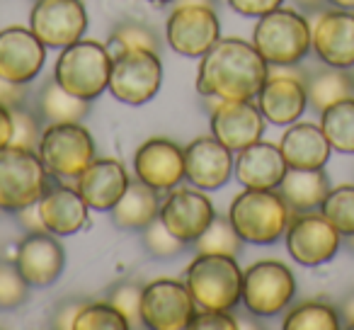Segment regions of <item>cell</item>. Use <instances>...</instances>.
Here are the masks:
<instances>
[{
    "mask_svg": "<svg viewBox=\"0 0 354 330\" xmlns=\"http://www.w3.org/2000/svg\"><path fill=\"white\" fill-rule=\"evenodd\" d=\"M270 75L265 56L243 39H218L197 71V93L218 100H252Z\"/></svg>",
    "mask_w": 354,
    "mask_h": 330,
    "instance_id": "obj_1",
    "label": "cell"
},
{
    "mask_svg": "<svg viewBox=\"0 0 354 330\" xmlns=\"http://www.w3.org/2000/svg\"><path fill=\"white\" fill-rule=\"evenodd\" d=\"M294 212L277 190H245L231 202L228 219L243 243L272 246L289 228Z\"/></svg>",
    "mask_w": 354,
    "mask_h": 330,
    "instance_id": "obj_2",
    "label": "cell"
},
{
    "mask_svg": "<svg viewBox=\"0 0 354 330\" xmlns=\"http://www.w3.org/2000/svg\"><path fill=\"white\" fill-rule=\"evenodd\" d=\"M185 284L197 309L233 311L243 296V272L231 255L197 253L185 272Z\"/></svg>",
    "mask_w": 354,
    "mask_h": 330,
    "instance_id": "obj_3",
    "label": "cell"
},
{
    "mask_svg": "<svg viewBox=\"0 0 354 330\" xmlns=\"http://www.w3.org/2000/svg\"><path fill=\"white\" fill-rule=\"evenodd\" d=\"M313 30L306 15L291 8H277L257 17L252 44L270 66H296L308 56Z\"/></svg>",
    "mask_w": 354,
    "mask_h": 330,
    "instance_id": "obj_4",
    "label": "cell"
},
{
    "mask_svg": "<svg viewBox=\"0 0 354 330\" xmlns=\"http://www.w3.org/2000/svg\"><path fill=\"white\" fill-rule=\"evenodd\" d=\"M109 73L112 56L107 46L88 39H78L75 44L66 46L54 66L56 83L88 102L97 100L109 88Z\"/></svg>",
    "mask_w": 354,
    "mask_h": 330,
    "instance_id": "obj_5",
    "label": "cell"
},
{
    "mask_svg": "<svg viewBox=\"0 0 354 330\" xmlns=\"http://www.w3.org/2000/svg\"><path fill=\"white\" fill-rule=\"evenodd\" d=\"M49 190V170L39 153L27 148L6 146L0 151V209L20 212L37 204Z\"/></svg>",
    "mask_w": 354,
    "mask_h": 330,
    "instance_id": "obj_6",
    "label": "cell"
},
{
    "mask_svg": "<svg viewBox=\"0 0 354 330\" xmlns=\"http://www.w3.org/2000/svg\"><path fill=\"white\" fill-rule=\"evenodd\" d=\"M37 151L49 175L66 180H75L95 161L93 134L80 122L46 124Z\"/></svg>",
    "mask_w": 354,
    "mask_h": 330,
    "instance_id": "obj_7",
    "label": "cell"
},
{
    "mask_svg": "<svg viewBox=\"0 0 354 330\" xmlns=\"http://www.w3.org/2000/svg\"><path fill=\"white\" fill-rule=\"evenodd\" d=\"M294 272L279 260H260L243 272V306L257 318L279 315L294 301Z\"/></svg>",
    "mask_w": 354,
    "mask_h": 330,
    "instance_id": "obj_8",
    "label": "cell"
},
{
    "mask_svg": "<svg viewBox=\"0 0 354 330\" xmlns=\"http://www.w3.org/2000/svg\"><path fill=\"white\" fill-rule=\"evenodd\" d=\"M162 83V66L158 51L131 49L112 59L109 93L124 104H146L156 98Z\"/></svg>",
    "mask_w": 354,
    "mask_h": 330,
    "instance_id": "obj_9",
    "label": "cell"
},
{
    "mask_svg": "<svg viewBox=\"0 0 354 330\" xmlns=\"http://www.w3.org/2000/svg\"><path fill=\"white\" fill-rule=\"evenodd\" d=\"M197 315V304L185 282L160 277L143 286L141 320L151 330H187Z\"/></svg>",
    "mask_w": 354,
    "mask_h": 330,
    "instance_id": "obj_10",
    "label": "cell"
},
{
    "mask_svg": "<svg viewBox=\"0 0 354 330\" xmlns=\"http://www.w3.org/2000/svg\"><path fill=\"white\" fill-rule=\"evenodd\" d=\"M286 250L299 265L318 267L330 262L342 246V233L323 217V212L294 214L286 228Z\"/></svg>",
    "mask_w": 354,
    "mask_h": 330,
    "instance_id": "obj_11",
    "label": "cell"
},
{
    "mask_svg": "<svg viewBox=\"0 0 354 330\" xmlns=\"http://www.w3.org/2000/svg\"><path fill=\"white\" fill-rule=\"evenodd\" d=\"M257 107L262 117L274 127H289L299 122L308 107L304 71H294V66H270V75L257 93Z\"/></svg>",
    "mask_w": 354,
    "mask_h": 330,
    "instance_id": "obj_12",
    "label": "cell"
},
{
    "mask_svg": "<svg viewBox=\"0 0 354 330\" xmlns=\"http://www.w3.org/2000/svg\"><path fill=\"white\" fill-rule=\"evenodd\" d=\"M30 30L46 49H66L83 39L88 30V12L83 0H35L30 12Z\"/></svg>",
    "mask_w": 354,
    "mask_h": 330,
    "instance_id": "obj_13",
    "label": "cell"
},
{
    "mask_svg": "<svg viewBox=\"0 0 354 330\" xmlns=\"http://www.w3.org/2000/svg\"><path fill=\"white\" fill-rule=\"evenodd\" d=\"M165 37L172 51L180 56H204L221 39V25L214 6H177L167 17Z\"/></svg>",
    "mask_w": 354,
    "mask_h": 330,
    "instance_id": "obj_14",
    "label": "cell"
},
{
    "mask_svg": "<svg viewBox=\"0 0 354 330\" xmlns=\"http://www.w3.org/2000/svg\"><path fill=\"white\" fill-rule=\"evenodd\" d=\"M212 100V136L236 153L260 141L267 119L252 100Z\"/></svg>",
    "mask_w": 354,
    "mask_h": 330,
    "instance_id": "obj_15",
    "label": "cell"
},
{
    "mask_svg": "<svg viewBox=\"0 0 354 330\" xmlns=\"http://www.w3.org/2000/svg\"><path fill=\"white\" fill-rule=\"evenodd\" d=\"M160 221L175 233L180 241L192 246L199 236L209 228V223L216 219L212 199L204 194V190H170L160 204Z\"/></svg>",
    "mask_w": 354,
    "mask_h": 330,
    "instance_id": "obj_16",
    "label": "cell"
},
{
    "mask_svg": "<svg viewBox=\"0 0 354 330\" xmlns=\"http://www.w3.org/2000/svg\"><path fill=\"white\" fill-rule=\"evenodd\" d=\"M310 30V49L320 64L333 68H354V10H323Z\"/></svg>",
    "mask_w": 354,
    "mask_h": 330,
    "instance_id": "obj_17",
    "label": "cell"
},
{
    "mask_svg": "<svg viewBox=\"0 0 354 330\" xmlns=\"http://www.w3.org/2000/svg\"><path fill=\"white\" fill-rule=\"evenodd\" d=\"M133 173L158 192L175 190L185 178V151L170 138H148L133 156Z\"/></svg>",
    "mask_w": 354,
    "mask_h": 330,
    "instance_id": "obj_18",
    "label": "cell"
},
{
    "mask_svg": "<svg viewBox=\"0 0 354 330\" xmlns=\"http://www.w3.org/2000/svg\"><path fill=\"white\" fill-rule=\"evenodd\" d=\"M46 59V46L30 27L0 30V78L12 83H32Z\"/></svg>",
    "mask_w": 354,
    "mask_h": 330,
    "instance_id": "obj_19",
    "label": "cell"
},
{
    "mask_svg": "<svg viewBox=\"0 0 354 330\" xmlns=\"http://www.w3.org/2000/svg\"><path fill=\"white\" fill-rule=\"evenodd\" d=\"M236 158L216 136H202L185 148V178L204 192L218 190L231 180Z\"/></svg>",
    "mask_w": 354,
    "mask_h": 330,
    "instance_id": "obj_20",
    "label": "cell"
},
{
    "mask_svg": "<svg viewBox=\"0 0 354 330\" xmlns=\"http://www.w3.org/2000/svg\"><path fill=\"white\" fill-rule=\"evenodd\" d=\"M56 238L59 236L49 231L27 233L25 241L17 246L15 265L30 286H49L64 272L66 253Z\"/></svg>",
    "mask_w": 354,
    "mask_h": 330,
    "instance_id": "obj_21",
    "label": "cell"
},
{
    "mask_svg": "<svg viewBox=\"0 0 354 330\" xmlns=\"http://www.w3.org/2000/svg\"><path fill=\"white\" fill-rule=\"evenodd\" d=\"M129 185L127 168L117 158H95L75 178V190L95 212H112Z\"/></svg>",
    "mask_w": 354,
    "mask_h": 330,
    "instance_id": "obj_22",
    "label": "cell"
},
{
    "mask_svg": "<svg viewBox=\"0 0 354 330\" xmlns=\"http://www.w3.org/2000/svg\"><path fill=\"white\" fill-rule=\"evenodd\" d=\"M286 170L289 165L281 156V148L260 138L252 146L238 151L233 173L245 190H277Z\"/></svg>",
    "mask_w": 354,
    "mask_h": 330,
    "instance_id": "obj_23",
    "label": "cell"
},
{
    "mask_svg": "<svg viewBox=\"0 0 354 330\" xmlns=\"http://www.w3.org/2000/svg\"><path fill=\"white\" fill-rule=\"evenodd\" d=\"M39 214L46 231L54 236H73L88 223V204L80 197V192L68 185H56L41 194Z\"/></svg>",
    "mask_w": 354,
    "mask_h": 330,
    "instance_id": "obj_24",
    "label": "cell"
},
{
    "mask_svg": "<svg viewBox=\"0 0 354 330\" xmlns=\"http://www.w3.org/2000/svg\"><path fill=\"white\" fill-rule=\"evenodd\" d=\"M281 156H284L289 168L299 170H318L325 168V163L330 158V146L328 136L323 134L320 124L313 122H294L289 124V129L284 131L279 141Z\"/></svg>",
    "mask_w": 354,
    "mask_h": 330,
    "instance_id": "obj_25",
    "label": "cell"
},
{
    "mask_svg": "<svg viewBox=\"0 0 354 330\" xmlns=\"http://www.w3.org/2000/svg\"><path fill=\"white\" fill-rule=\"evenodd\" d=\"M160 214V197L158 190L141 180H129L122 199L112 207V221L124 231H143L153 219Z\"/></svg>",
    "mask_w": 354,
    "mask_h": 330,
    "instance_id": "obj_26",
    "label": "cell"
},
{
    "mask_svg": "<svg viewBox=\"0 0 354 330\" xmlns=\"http://www.w3.org/2000/svg\"><path fill=\"white\" fill-rule=\"evenodd\" d=\"M330 178L323 168L318 170H299L289 168L281 180V185L277 187V192L284 197V202L289 204V209L294 214L301 212H315L320 209V204L325 202L330 192Z\"/></svg>",
    "mask_w": 354,
    "mask_h": 330,
    "instance_id": "obj_27",
    "label": "cell"
},
{
    "mask_svg": "<svg viewBox=\"0 0 354 330\" xmlns=\"http://www.w3.org/2000/svg\"><path fill=\"white\" fill-rule=\"evenodd\" d=\"M304 85L310 109H315L318 114L339 100L354 98V73L347 68H333L325 64L315 66L310 71H304Z\"/></svg>",
    "mask_w": 354,
    "mask_h": 330,
    "instance_id": "obj_28",
    "label": "cell"
},
{
    "mask_svg": "<svg viewBox=\"0 0 354 330\" xmlns=\"http://www.w3.org/2000/svg\"><path fill=\"white\" fill-rule=\"evenodd\" d=\"M35 112L44 124H64V122H83L85 114L90 112V102L78 95H71L64 90L56 78H49L41 85L37 95Z\"/></svg>",
    "mask_w": 354,
    "mask_h": 330,
    "instance_id": "obj_29",
    "label": "cell"
},
{
    "mask_svg": "<svg viewBox=\"0 0 354 330\" xmlns=\"http://www.w3.org/2000/svg\"><path fill=\"white\" fill-rule=\"evenodd\" d=\"M320 129L333 151L354 156V98L339 100L320 112Z\"/></svg>",
    "mask_w": 354,
    "mask_h": 330,
    "instance_id": "obj_30",
    "label": "cell"
},
{
    "mask_svg": "<svg viewBox=\"0 0 354 330\" xmlns=\"http://www.w3.org/2000/svg\"><path fill=\"white\" fill-rule=\"evenodd\" d=\"M284 330H337L342 328V315L325 301H304L284 315Z\"/></svg>",
    "mask_w": 354,
    "mask_h": 330,
    "instance_id": "obj_31",
    "label": "cell"
},
{
    "mask_svg": "<svg viewBox=\"0 0 354 330\" xmlns=\"http://www.w3.org/2000/svg\"><path fill=\"white\" fill-rule=\"evenodd\" d=\"M197 253H212V255H231L236 257L243 248V238L238 236L236 226L228 217H216L209 228L192 243Z\"/></svg>",
    "mask_w": 354,
    "mask_h": 330,
    "instance_id": "obj_32",
    "label": "cell"
},
{
    "mask_svg": "<svg viewBox=\"0 0 354 330\" xmlns=\"http://www.w3.org/2000/svg\"><path fill=\"white\" fill-rule=\"evenodd\" d=\"M131 49H148V51H160V39L151 27L141 25V22H122L119 27H114V32L109 35L107 51L109 56H119L124 51Z\"/></svg>",
    "mask_w": 354,
    "mask_h": 330,
    "instance_id": "obj_33",
    "label": "cell"
},
{
    "mask_svg": "<svg viewBox=\"0 0 354 330\" xmlns=\"http://www.w3.org/2000/svg\"><path fill=\"white\" fill-rule=\"evenodd\" d=\"M323 217L337 228L342 236L354 233V185H339L330 190L325 202L320 204Z\"/></svg>",
    "mask_w": 354,
    "mask_h": 330,
    "instance_id": "obj_34",
    "label": "cell"
},
{
    "mask_svg": "<svg viewBox=\"0 0 354 330\" xmlns=\"http://www.w3.org/2000/svg\"><path fill=\"white\" fill-rule=\"evenodd\" d=\"M73 330H131L129 320L112 304H85Z\"/></svg>",
    "mask_w": 354,
    "mask_h": 330,
    "instance_id": "obj_35",
    "label": "cell"
},
{
    "mask_svg": "<svg viewBox=\"0 0 354 330\" xmlns=\"http://www.w3.org/2000/svg\"><path fill=\"white\" fill-rule=\"evenodd\" d=\"M143 246L151 253L153 257H160V260H167V257H177L189 243L180 241L165 223L160 221V217L153 219L146 228H143Z\"/></svg>",
    "mask_w": 354,
    "mask_h": 330,
    "instance_id": "obj_36",
    "label": "cell"
},
{
    "mask_svg": "<svg viewBox=\"0 0 354 330\" xmlns=\"http://www.w3.org/2000/svg\"><path fill=\"white\" fill-rule=\"evenodd\" d=\"M10 117H12V138H10V146L15 148H27V151H37L41 141V119L37 112L27 109L25 104L22 107L10 109Z\"/></svg>",
    "mask_w": 354,
    "mask_h": 330,
    "instance_id": "obj_37",
    "label": "cell"
},
{
    "mask_svg": "<svg viewBox=\"0 0 354 330\" xmlns=\"http://www.w3.org/2000/svg\"><path fill=\"white\" fill-rule=\"evenodd\" d=\"M30 282L22 277L15 262L0 260V309L12 311L27 301Z\"/></svg>",
    "mask_w": 354,
    "mask_h": 330,
    "instance_id": "obj_38",
    "label": "cell"
},
{
    "mask_svg": "<svg viewBox=\"0 0 354 330\" xmlns=\"http://www.w3.org/2000/svg\"><path fill=\"white\" fill-rule=\"evenodd\" d=\"M141 296H143V286L133 284V282H124V284L114 286V291L109 294V304L129 320L131 328L143 325L141 320Z\"/></svg>",
    "mask_w": 354,
    "mask_h": 330,
    "instance_id": "obj_39",
    "label": "cell"
},
{
    "mask_svg": "<svg viewBox=\"0 0 354 330\" xmlns=\"http://www.w3.org/2000/svg\"><path fill=\"white\" fill-rule=\"evenodd\" d=\"M194 330H236L238 323L231 315V311H204L194 315L192 325Z\"/></svg>",
    "mask_w": 354,
    "mask_h": 330,
    "instance_id": "obj_40",
    "label": "cell"
},
{
    "mask_svg": "<svg viewBox=\"0 0 354 330\" xmlns=\"http://www.w3.org/2000/svg\"><path fill=\"white\" fill-rule=\"evenodd\" d=\"M284 0H228L231 10H236L243 17H262L267 12L281 8Z\"/></svg>",
    "mask_w": 354,
    "mask_h": 330,
    "instance_id": "obj_41",
    "label": "cell"
},
{
    "mask_svg": "<svg viewBox=\"0 0 354 330\" xmlns=\"http://www.w3.org/2000/svg\"><path fill=\"white\" fill-rule=\"evenodd\" d=\"M30 83H12L8 78H0V107L6 109H15V107H22L27 100V88Z\"/></svg>",
    "mask_w": 354,
    "mask_h": 330,
    "instance_id": "obj_42",
    "label": "cell"
},
{
    "mask_svg": "<svg viewBox=\"0 0 354 330\" xmlns=\"http://www.w3.org/2000/svg\"><path fill=\"white\" fill-rule=\"evenodd\" d=\"M85 304H88V301H75V299L61 304L59 309H56V313H54V328L73 330L75 328V318H78V313L83 311Z\"/></svg>",
    "mask_w": 354,
    "mask_h": 330,
    "instance_id": "obj_43",
    "label": "cell"
},
{
    "mask_svg": "<svg viewBox=\"0 0 354 330\" xmlns=\"http://www.w3.org/2000/svg\"><path fill=\"white\" fill-rule=\"evenodd\" d=\"M17 214V221H20V226L25 228L27 233H41L46 231L44 221H41V214H39V204H30V207L20 209Z\"/></svg>",
    "mask_w": 354,
    "mask_h": 330,
    "instance_id": "obj_44",
    "label": "cell"
},
{
    "mask_svg": "<svg viewBox=\"0 0 354 330\" xmlns=\"http://www.w3.org/2000/svg\"><path fill=\"white\" fill-rule=\"evenodd\" d=\"M10 138H12V117H10V109L0 107V151L6 146H10Z\"/></svg>",
    "mask_w": 354,
    "mask_h": 330,
    "instance_id": "obj_45",
    "label": "cell"
},
{
    "mask_svg": "<svg viewBox=\"0 0 354 330\" xmlns=\"http://www.w3.org/2000/svg\"><path fill=\"white\" fill-rule=\"evenodd\" d=\"M296 6L301 8V10H306V12H323V10H328V0H294Z\"/></svg>",
    "mask_w": 354,
    "mask_h": 330,
    "instance_id": "obj_46",
    "label": "cell"
},
{
    "mask_svg": "<svg viewBox=\"0 0 354 330\" xmlns=\"http://www.w3.org/2000/svg\"><path fill=\"white\" fill-rule=\"evenodd\" d=\"M339 315L342 318H347V328L349 330H354V294L349 296V299H344V304H342V309H339Z\"/></svg>",
    "mask_w": 354,
    "mask_h": 330,
    "instance_id": "obj_47",
    "label": "cell"
},
{
    "mask_svg": "<svg viewBox=\"0 0 354 330\" xmlns=\"http://www.w3.org/2000/svg\"><path fill=\"white\" fill-rule=\"evenodd\" d=\"M328 3L339 10H354V0H328Z\"/></svg>",
    "mask_w": 354,
    "mask_h": 330,
    "instance_id": "obj_48",
    "label": "cell"
},
{
    "mask_svg": "<svg viewBox=\"0 0 354 330\" xmlns=\"http://www.w3.org/2000/svg\"><path fill=\"white\" fill-rule=\"evenodd\" d=\"M177 6H214V0H175Z\"/></svg>",
    "mask_w": 354,
    "mask_h": 330,
    "instance_id": "obj_49",
    "label": "cell"
},
{
    "mask_svg": "<svg viewBox=\"0 0 354 330\" xmlns=\"http://www.w3.org/2000/svg\"><path fill=\"white\" fill-rule=\"evenodd\" d=\"M344 243H347L349 253H354V233H352V236H344Z\"/></svg>",
    "mask_w": 354,
    "mask_h": 330,
    "instance_id": "obj_50",
    "label": "cell"
},
{
    "mask_svg": "<svg viewBox=\"0 0 354 330\" xmlns=\"http://www.w3.org/2000/svg\"><path fill=\"white\" fill-rule=\"evenodd\" d=\"M153 6H167V3H175V0H148Z\"/></svg>",
    "mask_w": 354,
    "mask_h": 330,
    "instance_id": "obj_51",
    "label": "cell"
}]
</instances>
